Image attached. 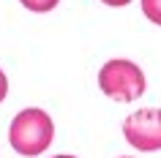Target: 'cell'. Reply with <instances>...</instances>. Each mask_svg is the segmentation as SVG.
I'll return each mask as SVG.
<instances>
[{
  "mask_svg": "<svg viewBox=\"0 0 161 158\" xmlns=\"http://www.w3.org/2000/svg\"><path fill=\"white\" fill-rule=\"evenodd\" d=\"M55 158H74V155H55Z\"/></svg>",
  "mask_w": 161,
  "mask_h": 158,
  "instance_id": "8",
  "label": "cell"
},
{
  "mask_svg": "<svg viewBox=\"0 0 161 158\" xmlns=\"http://www.w3.org/2000/svg\"><path fill=\"white\" fill-rule=\"evenodd\" d=\"M98 87L115 101H136L145 93V74L131 60H109L98 71Z\"/></svg>",
  "mask_w": 161,
  "mask_h": 158,
  "instance_id": "2",
  "label": "cell"
},
{
  "mask_svg": "<svg viewBox=\"0 0 161 158\" xmlns=\"http://www.w3.org/2000/svg\"><path fill=\"white\" fill-rule=\"evenodd\" d=\"M55 139L52 117L44 109H22L8 128V142L19 155H41Z\"/></svg>",
  "mask_w": 161,
  "mask_h": 158,
  "instance_id": "1",
  "label": "cell"
},
{
  "mask_svg": "<svg viewBox=\"0 0 161 158\" xmlns=\"http://www.w3.org/2000/svg\"><path fill=\"white\" fill-rule=\"evenodd\" d=\"M101 3H107V6H112V8H123V6H128L131 0H101Z\"/></svg>",
  "mask_w": 161,
  "mask_h": 158,
  "instance_id": "7",
  "label": "cell"
},
{
  "mask_svg": "<svg viewBox=\"0 0 161 158\" xmlns=\"http://www.w3.org/2000/svg\"><path fill=\"white\" fill-rule=\"evenodd\" d=\"M123 136L142 153L161 150V109H139L123 120Z\"/></svg>",
  "mask_w": 161,
  "mask_h": 158,
  "instance_id": "3",
  "label": "cell"
},
{
  "mask_svg": "<svg viewBox=\"0 0 161 158\" xmlns=\"http://www.w3.org/2000/svg\"><path fill=\"white\" fill-rule=\"evenodd\" d=\"M142 14L153 25H161V0H142Z\"/></svg>",
  "mask_w": 161,
  "mask_h": 158,
  "instance_id": "4",
  "label": "cell"
},
{
  "mask_svg": "<svg viewBox=\"0 0 161 158\" xmlns=\"http://www.w3.org/2000/svg\"><path fill=\"white\" fill-rule=\"evenodd\" d=\"M6 93H8V79H6V74L0 71V101L6 98Z\"/></svg>",
  "mask_w": 161,
  "mask_h": 158,
  "instance_id": "6",
  "label": "cell"
},
{
  "mask_svg": "<svg viewBox=\"0 0 161 158\" xmlns=\"http://www.w3.org/2000/svg\"><path fill=\"white\" fill-rule=\"evenodd\" d=\"M25 8H30V11H36V14H44V11H52L55 6H58L60 0H19Z\"/></svg>",
  "mask_w": 161,
  "mask_h": 158,
  "instance_id": "5",
  "label": "cell"
}]
</instances>
